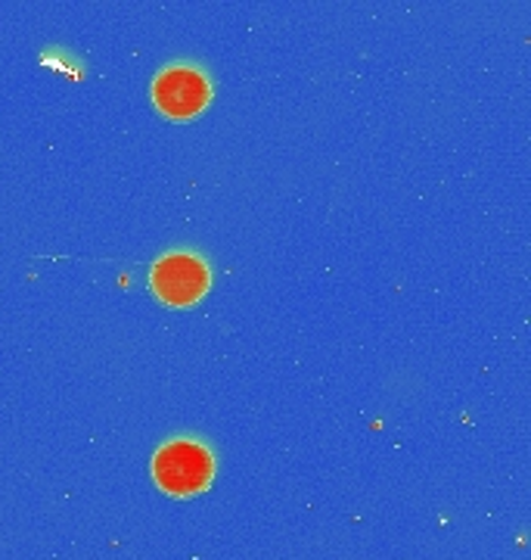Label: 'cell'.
<instances>
[{
    "label": "cell",
    "mask_w": 531,
    "mask_h": 560,
    "mask_svg": "<svg viewBox=\"0 0 531 560\" xmlns=\"http://www.w3.org/2000/svg\"><path fill=\"white\" fill-rule=\"evenodd\" d=\"M153 480L175 499L199 495L215 480V455L197 440L165 442L153 455Z\"/></svg>",
    "instance_id": "1"
},
{
    "label": "cell",
    "mask_w": 531,
    "mask_h": 560,
    "mask_svg": "<svg viewBox=\"0 0 531 560\" xmlns=\"http://www.w3.org/2000/svg\"><path fill=\"white\" fill-rule=\"evenodd\" d=\"M209 265L193 256V253H168L153 265L150 271V287L158 300L172 308H187L209 293Z\"/></svg>",
    "instance_id": "2"
},
{
    "label": "cell",
    "mask_w": 531,
    "mask_h": 560,
    "mask_svg": "<svg viewBox=\"0 0 531 560\" xmlns=\"http://www.w3.org/2000/svg\"><path fill=\"white\" fill-rule=\"evenodd\" d=\"M153 101L168 119H193L212 101V84L193 66H168L153 81Z\"/></svg>",
    "instance_id": "3"
}]
</instances>
